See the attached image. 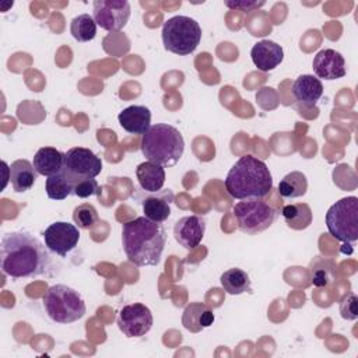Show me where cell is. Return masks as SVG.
Segmentation results:
<instances>
[{
  "mask_svg": "<svg viewBox=\"0 0 358 358\" xmlns=\"http://www.w3.org/2000/svg\"><path fill=\"white\" fill-rule=\"evenodd\" d=\"M38 238L25 231H14L3 235L0 243V267L11 278H28L43 274L50 257Z\"/></svg>",
  "mask_w": 358,
  "mask_h": 358,
  "instance_id": "1",
  "label": "cell"
},
{
  "mask_svg": "<svg viewBox=\"0 0 358 358\" xmlns=\"http://www.w3.org/2000/svg\"><path fill=\"white\" fill-rule=\"evenodd\" d=\"M238 228L248 234L256 235L273 225L277 218V210L263 199H245L232 207Z\"/></svg>",
  "mask_w": 358,
  "mask_h": 358,
  "instance_id": "8",
  "label": "cell"
},
{
  "mask_svg": "<svg viewBox=\"0 0 358 358\" xmlns=\"http://www.w3.org/2000/svg\"><path fill=\"white\" fill-rule=\"evenodd\" d=\"M32 165L38 175L46 178L60 173L64 169V152L55 147H42L35 152Z\"/></svg>",
  "mask_w": 358,
  "mask_h": 358,
  "instance_id": "20",
  "label": "cell"
},
{
  "mask_svg": "<svg viewBox=\"0 0 358 358\" xmlns=\"http://www.w3.org/2000/svg\"><path fill=\"white\" fill-rule=\"evenodd\" d=\"M224 185L232 199H263L273 189V178L264 161L243 155L229 169Z\"/></svg>",
  "mask_w": 358,
  "mask_h": 358,
  "instance_id": "3",
  "label": "cell"
},
{
  "mask_svg": "<svg viewBox=\"0 0 358 358\" xmlns=\"http://www.w3.org/2000/svg\"><path fill=\"white\" fill-rule=\"evenodd\" d=\"M138 185L148 193H155L162 189L165 183V169L162 165L147 161L141 162L136 169Z\"/></svg>",
  "mask_w": 358,
  "mask_h": 358,
  "instance_id": "22",
  "label": "cell"
},
{
  "mask_svg": "<svg viewBox=\"0 0 358 358\" xmlns=\"http://www.w3.org/2000/svg\"><path fill=\"white\" fill-rule=\"evenodd\" d=\"M119 124L131 134H144L151 127V110L143 105H131L117 116Z\"/></svg>",
  "mask_w": 358,
  "mask_h": 358,
  "instance_id": "17",
  "label": "cell"
},
{
  "mask_svg": "<svg viewBox=\"0 0 358 358\" xmlns=\"http://www.w3.org/2000/svg\"><path fill=\"white\" fill-rule=\"evenodd\" d=\"M214 322V313L203 302H190L182 313V324L192 333H199L210 327Z\"/></svg>",
  "mask_w": 358,
  "mask_h": 358,
  "instance_id": "19",
  "label": "cell"
},
{
  "mask_svg": "<svg viewBox=\"0 0 358 358\" xmlns=\"http://www.w3.org/2000/svg\"><path fill=\"white\" fill-rule=\"evenodd\" d=\"M312 69L317 78L337 80L345 76V60L343 55L334 49H323L316 53Z\"/></svg>",
  "mask_w": 358,
  "mask_h": 358,
  "instance_id": "14",
  "label": "cell"
},
{
  "mask_svg": "<svg viewBox=\"0 0 358 358\" xmlns=\"http://www.w3.org/2000/svg\"><path fill=\"white\" fill-rule=\"evenodd\" d=\"M166 242V232L161 224L137 217L123 224L122 245L130 263L138 267L157 266Z\"/></svg>",
  "mask_w": 358,
  "mask_h": 358,
  "instance_id": "2",
  "label": "cell"
},
{
  "mask_svg": "<svg viewBox=\"0 0 358 358\" xmlns=\"http://www.w3.org/2000/svg\"><path fill=\"white\" fill-rule=\"evenodd\" d=\"M227 7L232 8V10H239V11H245V13H249V11H253V10H257L260 7L264 6V1H253V0H239V1H229L227 0L224 3Z\"/></svg>",
  "mask_w": 358,
  "mask_h": 358,
  "instance_id": "32",
  "label": "cell"
},
{
  "mask_svg": "<svg viewBox=\"0 0 358 358\" xmlns=\"http://www.w3.org/2000/svg\"><path fill=\"white\" fill-rule=\"evenodd\" d=\"M340 315L345 320L358 317V298L354 292H347L340 301Z\"/></svg>",
  "mask_w": 358,
  "mask_h": 358,
  "instance_id": "30",
  "label": "cell"
},
{
  "mask_svg": "<svg viewBox=\"0 0 358 358\" xmlns=\"http://www.w3.org/2000/svg\"><path fill=\"white\" fill-rule=\"evenodd\" d=\"M250 57L253 64L260 70V71H271L274 70L284 59V50L282 48L268 39H263L257 43L253 45L250 50Z\"/></svg>",
  "mask_w": 358,
  "mask_h": 358,
  "instance_id": "15",
  "label": "cell"
},
{
  "mask_svg": "<svg viewBox=\"0 0 358 358\" xmlns=\"http://www.w3.org/2000/svg\"><path fill=\"white\" fill-rule=\"evenodd\" d=\"M152 313L143 303L124 305L117 315V327L129 338L143 337L152 327Z\"/></svg>",
  "mask_w": 358,
  "mask_h": 358,
  "instance_id": "11",
  "label": "cell"
},
{
  "mask_svg": "<svg viewBox=\"0 0 358 358\" xmlns=\"http://www.w3.org/2000/svg\"><path fill=\"white\" fill-rule=\"evenodd\" d=\"M224 291L229 295H241L243 292H252V282L246 271L234 267L224 271L220 277Z\"/></svg>",
  "mask_w": 358,
  "mask_h": 358,
  "instance_id": "24",
  "label": "cell"
},
{
  "mask_svg": "<svg viewBox=\"0 0 358 358\" xmlns=\"http://www.w3.org/2000/svg\"><path fill=\"white\" fill-rule=\"evenodd\" d=\"M73 221L81 229H90L98 222V211L90 203L77 206L73 211Z\"/></svg>",
  "mask_w": 358,
  "mask_h": 358,
  "instance_id": "28",
  "label": "cell"
},
{
  "mask_svg": "<svg viewBox=\"0 0 358 358\" xmlns=\"http://www.w3.org/2000/svg\"><path fill=\"white\" fill-rule=\"evenodd\" d=\"M285 224L295 231L306 229L312 224V210L306 203L287 204L281 210Z\"/></svg>",
  "mask_w": 358,
  "mask_h": 358,
  "instance_id": "23",
  "label": "cell"
},
{
  "mask_svg": "<svg viewBox=\"0 0 358 358\" xmlns=\"http://www.w3.org/2000/svg\"><path fill=\"white\" fill-rule=\"evenodd\" d=\"M10 180L14 192L22 193L29 190L38 178V172L28 159H17L8 166Z\"/></svg>",
  "mask_w": 358,
  "mask_h": 358,
  "instance_id": "21",
  "label": "cell"
},
{
  "mask_svg": "<svg viewBox=\"0 0 358 358\" xmlns=\"http://www.w3.org/2000/svg\"><path fill=\"white\" fill-rule=\"evenodd\" d=\"M92 11L96 25L109 32L120 31L130 18V4L126 0H95Z\"/></svg>",
  "mask_w": 358,
  "mask_h": 358,
  "instance_id": "10",
  "label": "cell"
},
{
  "mask_svg": "<svg viewBox=\"0 0 358 358\" xmlns=\"http://www.w3.org/2000/svg\"><path fill=\"white\" fill-rule=\"evenodd\" d=\"M45 190L49 199L52 200H64L73 193V183L63 172L52 175L45 182Z\"/></svg>",
  "mask_w": 358,
  "mask_h": 358,
  "instance_id": "27",
  "label": "cell"
},
{
  "mask_svg": "<svg viewBox=\"0 0 358 358\" xmlns=\"http://www.w3.org/2000/svg\"><path fill=\"white\" fill-rule=\"evenodd\" d=\"M70 32L78 42H90L96 35V22L90 14H80L71 20Z\"/></svg>",
  "mask_w": 358,
  "mask_h": 358,
  "instance_id": "26",
  "label": "cell"
},
{
  "mask_svg": "<svg viewBox=\"0 0 358 358\" xmlns=\"http://www.w3.org/2000/svg\"><path fill=\"white\" fill-rule=\"evenodd\" d=\"M308 179L305 173L299 171H292L287 173L278 183V193L284 199H296L306 193Z\"/></svg>",
  "mask_w": 358,
  "mask_h": 358,
  "instance_id": "25",
  "label": "cell"
},
{
  "mask_svg": "<svg viewBox=\"0 0 358 358\" xmlns=\"http://www.w3.org/2000/svg\"><path fill=\"white\" fill-rule=\"evenodd\" d=\"M201 39L199 22L186 15H175L162 25V43L168 52L179 56L190 55L196 50Z\"/></svg>",
  "mask_w": 358,
  "mask_h": 358,
  "instance_id": "6",
  "label": "cell"
},
{
  "mask_svg": "<svg viewBox=\"0 0 358 358\" xmlns=\"http://www.w3.org/2000/svg\"><path fill=\"white\" fill-rule=\"evenodd\" d=\"M326 225L336 239L354 243L358 239V197L348 196L336 201L326 213Z\"/></svg>",
  "mask_w": 358,
  "mask_h": 358,
  "instance_id": "7",
  "label": "cell"
},
{
  "mask_svg": "<svg viewBox=\"0 0 358 358\" xmlns=\"http://www.w3.org/2000/svg\"><path fill=\"white\" fill-rule=\"evenodd\" d=\"M64 173L71 180L95 178L102 171L101 158L84 147H73L64 154Z\"/></svg>",
  "mask_w": 358,
  "mask_h": 358,
  "instance_id": "9",
  "label": "cell"
},
{
  "mask_svg": "<svg viewBox=\"0 0 358 358\" xmlns=\"http://www.w3.org/2000/svg\"><path fill=\"white\" fill-rule=\"evenodd\" d=\"M310 278H312V284L317 288H322V287H327L331 281H333V271L331 268L326 267L322 264V260H317L312 268H310Z\"/></svg>",
  "mask_w": 358,
  "mask_h": 358,
  "instance_id": "29",
  "label": "cell"
},
{
  "mask_svg": "<svg viewBox=\"0 0 358 358\" xmlns=\"http://www.w3.org/2000/svg\"><path fill=\"white\" fill-rule=\"evenodd\" d=\"M206 232V220L200 215H186L173 225V238L185 249H194L200 245Z\"/></svg>",
  "mask_w": 358,
  "mask_h": 358,
  "instance_id": "13",
  "label": "cell"
},
{
  "mask_svg": "<svg viewBox=\"0 0 358 358\" xmlns=\"http://www.w3.org/2000/svg\"><path fill=\"white\" fill-rule=\"evenodd\" d=\"M173 201V193L171 189L158 190L143 200L144 217L154 222H164L171 215V204Z\"/></svg>",
  "mask_w": 358,
  "mask_h": 358,
  "instance_id": "16",
  "label": "cell"
},
{
  "mask_svg": "<svg viewBox=\"0 0 358 358\" xmlns=\"http://www.w3.org/2000/svg\"><path fill=\"white\" fill-rule=\"evenodd\" d=\"M43 239L48 250L64 257L77 246L80 241V231L74 224L56 221L43 231Z\"/></svg>",
  "mask_w": 358,
  "mask_h": 358,
  "instance_id": "12",
  "label": "cell"
},
{
  "mask_svg": "<svg viewBox=\"0 0 358 358\" xmlns=\"http://www.w3.org/2000/svg\"><path fill=\"white\" fill-rule=\"evenodd\" d=\"M292 95L303 106L312 108L323 95V84L312 74H302L292 84Z\"/></svg>",
  "mask_w": 358,
  "mask_h": 358,
  "instance_id": "18",
  "label": "cell"
},
{
  "mask_svg": "<svg viewBox=\"0 0 358 358\" xmlns=\"http://www.w3.org/2000/svg\"><path fill=\"white\" fill-rule=\"evenodd\" d=\"M185 141L180 131L166 123L152 124L141 137L143 155L155 164L173 166L182 158Z\"/></svg>",
  "mask_w": 358,
  "mask_h": 358,
  "instance_id": "4",
  "label": "cell"
},
{
  "mask_svg": "<svg viewBox=\"0 0 358 358\" xmlns=\"http://www.w3.org/2000/svg\"><path fill=\"white\" fill-rule=\"evenodd\" d=\"M98 193H99V187L94 178L80 179V180L73 182V194H76L80 199H87L90 196H95Z\"/></svg>",
  "mask_w": 358,
  "mask_h": 358,
  "instance_id": "31",
  "label": "cell"
},
{
  "mask_svg": "<svg viewBox=\"0 0 358 358\" xmlns=\"http://www.w3.org/2000/svg\"><path fill=\"white\" fill-rule=\"evenodd\" d=\"M43 308L53 322L63 324L77 322L87 310L81 295L64 284H56L48 288L43 295Z\"/></svg>",
  "mask_w": 358,
  "mask_h": 358,
  "instance_id": "5",
  "label": "cell"
}]
</instances>
